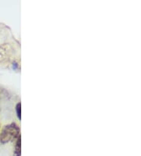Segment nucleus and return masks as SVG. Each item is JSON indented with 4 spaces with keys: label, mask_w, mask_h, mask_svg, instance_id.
<instances>
[{
    "label": "nucleus",
    "mask_w": 141,
    "mask_h": 156,
    "mask_svg": "<svg viewBox=\"0 0 141 156\" xmlns=\"http://www.w3.org/2000/svg\"><path fill=\"white\" fill-rule=\"evenodd\" d=\"M19 136H20V129L18 126L15 123H12L3 128L0 136V140L2 144L7 143L9 140L17 139Z\"/></svg>",
    "instance_id": "nucleus-1"
},
{
    "label": "nucleus",
    "mask_w": 141,
    "mask_h": 156,
    "mask_svg": "<svg viewBox=\"0 0 141 156\" xmlns=\"http://www.w3.org/2000/svg\"><path fill=\"white\" fill-rule=\"evenodd\" d=\"M14 156H21V135L19 136L17 139L15 145V150H14Z\"/></svg>",
    "instance_id": "nucleus-2"
},
{
    "label": "nucleus",
    "mask_w": 141,
    "mask_h": 156,
    "mask_svg": "<svg viewBox=\"0 0 141 156\" xmlns=\"http://www.w3.org/2000/svg\"><path fill=\"white\" fill-rule=\"evenodd\" d=\"M21 103H18L17 104V107H16V110H17V115L18 117V118L21 120Z\"/></svg>",
    "instance_id": "nucleus-3"
}]
</instances>
